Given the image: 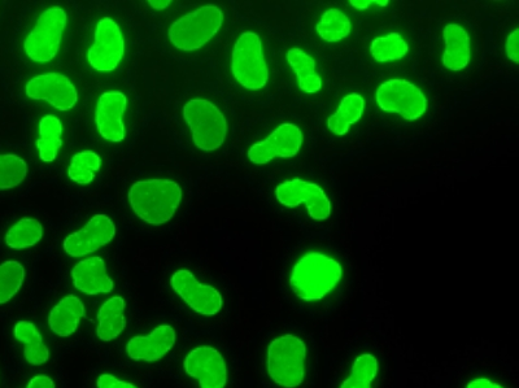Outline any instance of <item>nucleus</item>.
<instances>
[{
  "instance_id": "nucleus-29",
  "label": "nucleus",
  "mask_w": 519,
  "mask_h": 388,
  "mask_svg": "<svg viewBox=\"0 0 519 388\" xmlns=\"http://www.w3.org/2000/svg\"><path fill=\"white\" fill-rule=\"evenodd\" d=\"M370 52L378 63H388L403 59L409 52V46L399 33H390L386 37L375 38Z\"/></svg>"
},
{
  "instance_id": "nucleus-33",
  "label": "nucleus",
  "mask_w": 519,
  "mask_h": 388,
  "mask_svg": "<svg viewBox=\"0 0 519 388\" xmlns=\"http://www.w3.org/2000/svg\"><path fill=\"white\" fill-rule=\"evenodd\" d=\"M98 388H138L133 383L121 381V379L111 376V374H102L97 381Z\"/></svg>"
},
{
  "instance_id": "nucleus-1",
  "label": "nucleus",
  "mask_w": 519,
  "mask_h": 388,
  "mask_svg": "<svg viewBox=\"0 0 519 388\" xmlns=\"http://www.w3.org/2000/svg\"><path fill=\"white\" fill-rule=\"evenodd\" d=\"M342 278L339 261L322 252H309L292 269L290 286L304 302H318L337 289Z\"/></svg>"
},
{
  "instance_id": "nucleus-16",
  "label": "nucleus",
  "mask_w": 519,
  "mask_h": 388,
  "mask_svg": "<svg viewBox=\"0 0 519 388\" xmlns=\"http://www.w3.org/2000/svg\"><path fill=\"white\" fill-rule=\"evenodd\" d=\"M128 107V99L121 91H107L102 94L97 104L95 121H97L98 132L106 141L120 143L124 141L126 130L124 117Z\"/></svg>"
},
{
  "instance_id": "nucleus-21",
  "label": "nucleus",
  "mask_w": 519,
  "mask_h": 388,
  "mask_svg": "<svg viewBox=\"0 0 519 388\" xmlns=\"http://www.w3.org/2000/svg\"><path fill=\"white\" fill-rule=\"evenodd\" d=\"M126 303L121 296H113L99 308L97 335L102 342H112L126 328Z\"/></svg>"
},
{
  "instance_id": "nucleus-35",
  "label": "nucleus",
  "mask_w": 519,
  "mask_h": 388,
  "mask_svg": "<svg viewBox=\"0 0 519 388\" xmlns=\"http://www.w3.org/2000/svg\"><path fill=\"white\" fill-rule=\"evenodd\" d=\"M26 388H56V386L52 378L45 376V374H39V376L30 379Z\"/></svg>"
},
{
  "instance_id": "nucleus-12",
  "label": "nucleus",
  "mask_w": 519,
  "mask_h": 388,
  "mask_svg": "<svg viewBox=\"0 0 519 388\" xmlns=\"http://www.w3.org/2000/svg\"><path fill=\"white\" fill-rule=\"evenodd\" d=\"M276 196L278 202L285 207L295 208L304 203L313 220L325 221L331 215L330 200L316 183L295 178L278 185Z\"/></svg>"
},
{
  "instance_id": "nucleus-22",
  "label": "nucleus",
  "mask_w": 519,
  "mask_h": 388,
  "mask_svg": "<svg viewBox=\"0 0 519 388\" xmlns=\"http://www.w3.org/2000/svg\"><path fill=\"white\" fill-rule=\"evenodd\" d=\"M13 335L17 342L24 343V357L33 366L45 365L50 359L49 347L43 342L36 325L29 321L17 322Z\"/></svg>"
},
{
  "instance_id": "nucleus-5",
  "label": "nucleus",
  "mask_w": 519,
  "mask_h": 388,
  "mask_svg": "<svg viewBox=\"0 0 519 388\" xmlns=\"http://www.w3.org/2000/svg\"><path fill=\"white\" fill-rule=\"evenodd\" d=\"M183 119L189 125L193 142L199 150L212 152L224 145L228 121L224 113L206 99H193L183 107Z\"/></svg>"
},
{
  "instance_id": "nucleus-7",
  "label": "nucleus",
  "mask_w": 519,
  "mask_h": 388,
  "mask_svg": "<svg viewBox=\"0 0 519 388\" xmlns=\"http://www.w3.org/2000/svg\"><path fill=\"white\" fill-rule=\"evenodd\" d=\"M67 21V13L63 8L51 7L43 12L37 25L25 39L24 49L28 58L36 63L54 60L58 55Z\"/></svg>"
},
{
  "instance_id": "nucleus-30",
  "label": "nucleus",
  "mask_w": 519,
  "mask_h": 388,
  "mask_svg": "<svg viewBox=\"0 0 519 388\" xmlns=\"http://www.w3.org/2000/svg\"><path fill=\"white\" fill-rule=\"evenodd\" d=\"M102 167V159L93 151H82L74 155L68 168V177L78 185H89L95 173Z\"/></svg>"
},
{
  "instance_id": "nucleus-24",
  "label": "nucleus",
  "mask_w": 519,
  "mask_h": 388,
  "mask_svg": "<svg viewBox=\"0 0 519 388\" xmlns=\"http://www.w3.org/2000/svg\"><path fill=\"white\" fill-rule=\"evenodd\" d=\"M61 135L63 124L58 117L49 115L39 121V138L36 145L43 163H52L58 158L59 150L63 146Z\"/></svg>"
},
{
  "instance_id": "nucleus-38",
  "label": "nucleus",
  "mask_w": 519,
  "mask_h": 388,
  "mask_svg": "<svg viewBox=\"0 0 519 388\" xmlns=\"http://www.w3.org/2000/svg\"><path fill=\"white\" fill-rule=\"evenodd\" d=\"M352 7L357 8V10H366L369 8L370 4H377V0L373 2V0H365V2H360V0H351L350 2Z\"/></svg>"
},
{
  "instance_id": "nucleus-18",
  "label": "nucleus",
  "mask_w": 519,
  "mask_h": 388,
  "mask_svg": "<svg viewBox=\"0 0 519 388\" xmlns=\"http://www.w3.org/2000/svg\"><path fill=\"white\" fill-rule=\"evenodd\" d=\"M72 279L78 291L90 296L109 294L115 287V283L108 277L106 263L99 256L80 261L72 269Z\"/></svg>"
},
{
  "instance_id": "nucleus-31",
  "label": "nucleus",
  "mask_w": 519,
  "mask_h": 388,
  "mask_svg": "<svg viewBox=\"0 0 519 388\" xmlns=\"http://www.w3.org/2000/svg\"><path fill=\"white\" fill-rule=\"evenodd\" d=\"M25 281V269L19 261L10 260L0 264V305L10 300L21 290Z\"/></svg>"
},
{
  "instance_id": "nucleus-27",
  "label": "nucleus",
  "mask_w": 519,
  "mask_h": 388,
  "mask_svg": "<svg viewBox=\"0 0 519 388\" xmlns=\"http://www.w3.org/2000/svg\"><path fill=\"white\" fill-rule=\"evenodd\" d=\"M379 364L372 353H363L353 361L350 376L344 379L340 388H372L378 376Z\"/></svg>"
},
{
  "instance_id": "nucleus-14",
  "label": "nucleus",
  "mask_w": 519,
  "mask_h": 388,
  "mask_svg": "<svg viewBox=\"0 0 519 388\" xmlns=\"http://www.w3.org/2000/svg\"><path fill=\"white\" fill-rule=\"evenodd\" d=\"M25 93L33 100H45L61 112L71 111L78 102L76 87L60 73L41 74L26 84Z\"/></svg>"
},
{
  "instance_id": "nucleus-34",
  "label": "nucleus",
  "mask_w": 519,
  "mask_h": 388,
  "mask_svg": "<svg viewBox=\"0 0 519 388\" xmlns=\"http://www.w3.org/2000/svg\"><path fill=\"white\" fill-rule=\"evenodd\" d=\"M519 30L516 29L514 32L509 34V37L507 39V46H505V49H507V55L510 60L513 61V63L518 64L519 63Z\"/></svg>"
},
{
  "instance_id": "nucleus-9",
  "label": "nucleus",
  "mask_w": 519,
  "mask_h": 388,
  "mask_svg": "<svg viewBox=\"0 0 519 388\" xmlns=\"http://www.w3.org/2000/svg\"><path fill=\"white\" fill-rule=\"evenodd\" d=\"M94 36V45L87 52L90 67L104 73L115 71L125 54L120 26L111 17H104L99 21Z\"/></svg>"
},
{
  "instance_id": "nucleus-17",
  "label": "nucleus",
  "mask_w": 519,
  "mask_h": 388,
  "mask_svg": "<svg viewBox=\"0 0 519 388\" xmlns=\"http://www.w3.org/2000/svg\"><path fill=\"white\" fill-rule=\"evenodd\" d=\"M177 342L176 330L169 325L157 326L150 335L133 337L126 344V353L134 361L156 363L167 356Z\"/></svg>"
},
{
  "instance_id": "nucleus-6",
  "label": "nucleus",
  "mask_w": 519,
  "mask_h": 388,
  "mask_svg": "<svg viewBox=\"0 0 519 388\" xmlns=\"http://www.w3.org/2000/svg\"><path fill=\"white\" fill-rule=\"evenodd\" d=\"M231 72L239 85L247 90L264 89L269 81L263 43L254 32L243 33L235 43L231 54Z\"/></svg>"
},
{
  "instance_id": "nucleus-8",
  "label": "nucleus",
  "mask_w": 519,
  "mask_h": 388,
  "mask_svg": "<svg viewBox=\"0 0 519 388\" xmlns=\"http://www.w3.org/2000/svg\"><path fill=\"white\" fill-rule=\"evenodd\" d=\"M375 98L382 111L399 113L408 121L421 119L427 110V99L420 87L401 78L379 86Z\"/></svg>"
},
{
  "instance_id": "nucleus-4",
  "label": "nucleus",
  "mask_w": 519,
  "mask_h": 388,
  "mask_svg": "<svg viewBox=\"0 0 519 388\" xmlns=\"http://www.w3.org/2000/svg\"><path fill=\"white\" fill-rule=\"evenodd\" d=\"M224 25V13L216 6H204L170 25L169 41L176 49L196 51L206 46Z\"/></svg>"
},
{
  "instance_id": "nucleus-37",
  "label": "nucleus",
  "mask_w": 519,
  "mask_h": 388,
  "mask_svg": "<svg viewBox=\"0 0 519 388\" xmlns=\"http://www.w3.org/2000/svg\"><path fill=\"white\" fill-rule=\"evenodd\" d=\"M170 3H172L170 0H165V2H163V0H150V2H148V4L157 11L165 10V8L169 7Z\"/></svg>"
},
{
  "instance_id": "nucleus-3",
  "label": "nucleus",
  "mask_w": 519,
  "mask_h": 388,
  "mask_svg": "<svg viewBox=\"0 0 519 388\" xmlns=\"http://www.w3.org/2000/svg\"><path fill=\"white\" fill-rule=\"evenodd\" d=\"M266 369L270 379L282 388H298L307 374V346L304 340L286 334L270 342Z\"/></svg>"
},
{
  "instance_id": "nucleus-10",
  "label": "nucleus",
  "mask_w": 519,
  "mask_h": 388,
  "mask_svg": "<svg viewBox=\"0 0 519 388\" xmlns=\"http://www.w3.org/2000/svg\"><path fill=\"white\" fill-rule=\"evenodd\" d=\"M170 286L198 315L212 317L221 312L224 299L220 291L200 283L190 270L181 269L174 273L170 277Z\"/></svg>"
},
{
  "instance_id": "nucleus-20",
  "label": "nucleus",
  "mask_w": 519,
  "mask_h": 388,
  "mask_svg": "<svg viewBox=\"0 0 519 388\" xmlns=\"http://www.w3.org/2000/svg\"><path fill=\"white\" fill-rule=\"evenodd\" d=\"M446 50L443 65L449 71L459 72L468 67L471 58L470 37L461 25L449 24L443 30Z\"/></svg>"
},
{
  "instance_id": "nucleus-28",
  "label": "nucleus",
  "mask_w": 519,
  "mask_h": 388,
  "mask_svg": "<svg viewBox=\"0 0 519 388\" xmlns=\"http://www.w3.org/2000/svg\"><path fill=\"white\" fill-rule=\"evenodd\" d=\"M316 29L318 36L324 41L337 43L350 36L352 25L350 19L342 11L333 8L321 16Z\"/></svg>"
},
{
  "instance_id": "nucleus-19",
  "label": "nucleus",
  "mask_w": 519,
  "mask_h": 388,
  "mask_svg": "<svg viewBox=\"0 0 519 388\" xmlns=\"http://www.w3.org/2000/svg\"><path fill=\"white\" fill-rule=\"evenodd\" d=\"M85 315L86 308L80 298L74 295L65 296L50 312V329L60 338L71 337L76 333L78 324Z\"/></svg>"
},
{
  "instance_id": "nucleus-26",
  "label": "nucleus",
  "mask_w": 519,
  "mask_h": 388,
  "mask_svg": "<svg viewBox=\"0 0 519 388\" xmlns=\"http://www.w3.org/2000/svg\"><path fill=\"white\" fill-rule=\"evenodd\" d=\"M43 238V226L36 219H23L16 222L6 234L7 246L12 250H25L36 246Z\"/></svg>"
},
{
  "instance_id": "nucleus-25",
  "label": "nucleus",
  "mask_w": 519,
  "mask_h": 388,
  "mask_svg": "<svg viewBox=\"0 0 519 388\" xmlns=\"http://www.w3.org/2000/svg\"><path fill=\"white\" fill-rule=\"evenodd\" d=\"M365 100L360 94H348L344 97L338 111L327 121L331 133L343 137L364 115Z\"/></svg>"
},
{
  "instance_id": "nucleus-11",
  "label": "nucleus",
  "mask_w": 519,
  "mask_h": 388,
  "mask_svg": "<svg viewBox=\"0 0 519 388\" xmlns=\"http://www.w3.org/2000/svg\"><path fill=\"white\" fill-rule=\"evenodd\" d=\"M304 135L295 124L278 126L264 141L255 143L248 150V159L252 164L265 165L274 159H290L302 150Z\"/></svg>"
},
{
  "instance_id": "nucleus-2",
  "label": "nucleus",
  "mask_w": 519,
  "mask_h": 388,
  "mask_svg": "<svg viewBox=\"0 0 519 388\" xmlns=\"http://www.w3.org/2000/svg\"><path fill=\"white\" fill-rule=\"evenodd\" d=\"M128 199L139 219L159 226L167 224L176 215L182 202V189L170 180L138 181L130 187Z\"/></svg>"
},
{
  "instance_id": "nucleus-15",
  "label": "nucleus",
  "mask_w": 519,
  "mask_h": 388,
  "mask_svg": "<svg viewBox=\"0 0 519 388\" xmlns=\"http://www.w3.org/2000/svg\"><path fill=\"white\" fill-rule=\"evenodd\" d=\"M116 237V226L106 215H95L87 222L85 228L65 238L63 248L71 257H84L94 254L107 246Z\"/></svg>"
},
{
  "instance_id": "nucleus-36",
  "label": "nucleus",
  "mask_w": 519,
  "mask_h": 388,
  "mask_svg": "<svg viewBox=\"0 0 519 388\" xmlns=\"http://www.w3.org/2000/svg\"><path fill=\"white\" fill-rule=\"evenodd\" d=\"M466 388H503L499 385V383H496L494 381H491V379L488 378H477L473 379V381L468 383V386Z\"/></svg>"
},
{
  "instance_id": "nucleus-32",
  "label": "nucleus",
  "mask_w": 519,
  "mask_h": 388,
  "mask_svg": "<svg viewBox=\"0 0 519 388\" xmlns=\"http://www.w3.org/2000/svg\"><path fill=\"white\" fill-rule=\"evenodd\" d=\"M28 176V164L17 155H0V190L21 185Z\"/></svg>"
},
{
  "instance_id": "nucleus-23",
  "label": "nucleus",
  "mask_w": 519,
  "mask_h": 388,
  "mask_svg": "<svg viewBox=\"0 0 519 388\" xmlns=\"http://www.w3.org/2000/svg\"><path fill=\"white\" fill-rule=\"evenodd\" d=\"M286 56L298 78L300 90L307 94L318 93L322 87V80L316 72V60L298 47L289 50Z\"/></svg>"
},
{
  "instance_id": "nucleus-13",
  "label": "nucleus",
  "mask_w": 519,
  "mask_h": 388,
  "mask_svg": "<svg viewBox=\"0 0 519 388\" xmlns=\"http://www.w3.org/2000/svg\"><path fill=\"white\" fill-rule=\"evenodd\" d=\"M183 368L187 376L198 379L200 388H225L228 383V366L215 347L194 348L183 361Z\"/></svg>"
}]
</instances>
